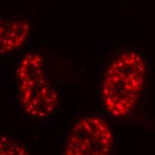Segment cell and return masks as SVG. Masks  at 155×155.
<instances>
[{"label":"cell","mask_w":155,"mask_h":155,"mask_svg":"<svg viewBox=\"0 0 155 155\" xmlns=\"http://www.w3.org/2000/svg\"><path fill=\"white\" fill-rule=\"evenodd\" d=\"M146 76V62L137 51H125L110 62L102 80L101 97L111 116L124 118L133 111L143 94Z\"/></svg>","instance_id":"6da1fadb"},{"label":"cell","mask_w":155,"mask_h":155,"mask_svg":"<svg viewBox=\"0 0 155 155\" xmlns=\"http://www.w3.org/2000/svg\"><path fill=\"white\" fill-rule=\"evenodd\" d=\"M15 76L23 111L36 119L51 116L59 105L60 96L47 77L42 55L34 52L24 54L17 64Z\"/></svg>","instance_id":"7a4b0ae2"},{"label":"cell","mask_w":155,"mask_h":155,"mask_svg":"<svg viewBox=\"0 0 155 155\" xmlns=\"http://www.w3.org/2000/svg\"><path fill=\"white\" fill-rule=\"evenodd\" d=\"M113 143V132L104 118L82 117L68 136L63 155H110Z\"/></svg>","instance_id":"3957f363"},{"label":"cell","mask_w":155,"mask_h":155,"mask_svg":"<svg viewBox=\"0 0 155 155\" xmlns=\"http://www.w3.org/2000/svg\"><path fill=\"white\" fill-rule=\"evenodd\" d=\"M31 32V24L26 19L0 17V55L12 54L23 47Z\"/></svg>","instance_id":"277c9868"},{"label":"cell","mask_w":155,"mask_h":155,"mask_svg":"<svg viewBox=\"0 0 155 155\" xmlns=\"http://www.w3.org/2000/svg\"><path fill=\"white\" fill-rule=\"evenodd\" d=\"M0 155H31L28 149L9 136H0Z\"/></svg>","instance_id":"5b68a950"}]
</instances>
